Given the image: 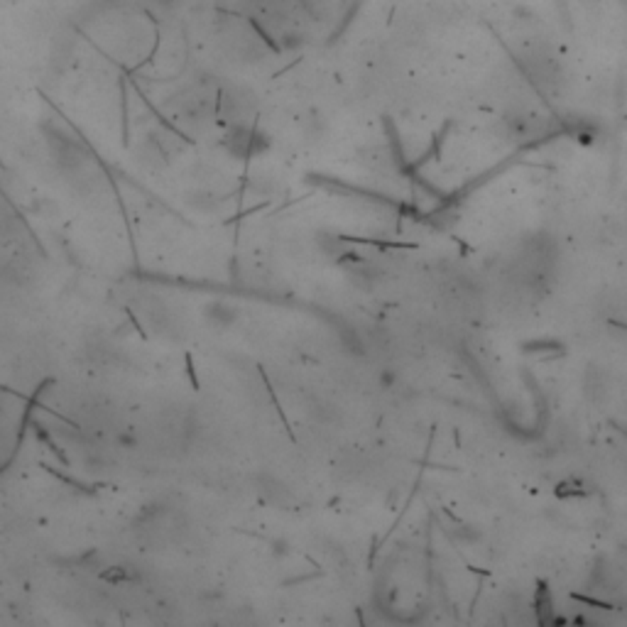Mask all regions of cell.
Wrapping results in <instances>:
<instances>
[{"label": "cell", "instance_id": "obj_1", "mask_svg": "<svg viewBox=\"0 0 627 627\" xmlns=\"http://www.w3.org/2000/svg\"><path fill=\"white\" fill-rule=\"evenodd\" d=\"M223 145H226V150L231 152L233 157L248 159V157H257V155H262V152L270 150V137H267L262 130H257V128L238 123V126H233L231 130H228Z\"/></svg>", "mask_w": 627, "mask_h": 627}, {"label": "cell", "instance_id": "obj_2", "mask_svg": "<svg viewBox=\"0 0 627 627\" xmlns=\"http://www.w3.org/2000/svg\"><path fill=\"white\" fill-rule=\"evenodd\" d=\"M507 128H510L512 137L517 140H534V137L544 135L546 126L541 121V116H532V113H520V116H512L507 121Z\"/></svg>", "mask_w": 627, "mask_h": 627}, {"label": "cell", "instance_id": "obj_3", "mask_svg": "<svg viewBox=\"0 0 627 627\" xmlns=\"http://www.w3.org/2000/svg\"><path fill=\"white\" fill-rule=\"evenodd\" d=\"M525 348L527 353H530V356H544V353H559L561 351V343L559 341H551V338H541V341H530V343H525Z\"/></svg>", "mask_w": 627, "mask_h": 627}]
</instances>
